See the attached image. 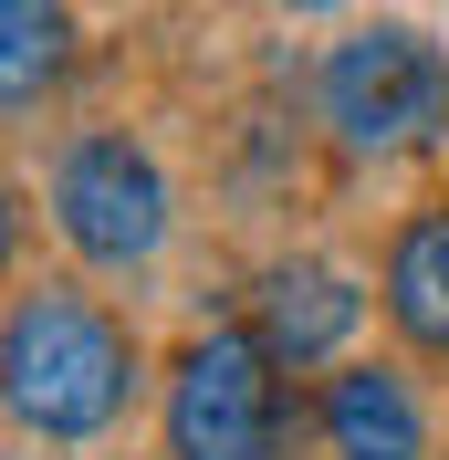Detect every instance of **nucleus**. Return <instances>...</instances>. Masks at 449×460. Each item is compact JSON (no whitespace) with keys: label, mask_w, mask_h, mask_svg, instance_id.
Listing matches in <instances>:
<instances>
[{"label":"nucleus","mask_w":449,"mask_h":460,"mask_svg":"<svg viewBox=\"0 0 449 460\" xmlns=\"http://www.w3.org/2000/svg\"><path fill=\"white\" fill-rule=\"evenodd\" d=\"M261 335H198L168 376V460H293L282 439V387Z\"/></svg>","instance_id":"3"},{"label":"nucleus","mask_w":449,"mask_h":460,"mask_svg":"<svg viewBox=\"0 0 449 460\" xmlns=\"http://www.w3.org/2000/svg\"><path fill=\"white\" fill-rule=\"evenodd\" d=\"M272 11H293V22H313V11H345V0H272Z\"/></svg>","instance_id":"9"},{"label":"nucleus","mask_w":449,"mask_h":460,"mask_svg":"<svg viewBox=\"0 0 449 460\" xmlns=\"http://www.w3.org/2000/svg\"><path fill=\"white\" fill-rule=\"evenodd\" d=\"M324 460H428V408L397 367H335L324 387Z\"/></svg>","instance_id":"6"},{"label":"nucleus","mask_w":449,"mask_h":460,"mask_svg":"<svg viewBox=\"0 0 449 460\" xmlns=\"http://www.w3.org/2000/svg\"><path fill=\"white\" fill-rule=\"evenodd\" d=\"M53 230L74 241V261H94V272L157 261V241H168V178H157V157H146L126 126L74 137L53 157Z\"/></svg>","instance_id":"4"},{"label":"nucleus","mask_w":449,"mask_h":460,"mask_svg":"<svg viewBox=\"0 0 449 460\" xmlns=\"http://www.w3.org/2000/svg\"><path fill=\"white\" fill-rule=\"evenodd\" d=\"M324 126L345 157H408V146L449 137V53L418 22H356L313 74Z\"/></svg>","instance_id":"2"},{"label":"nucleus","mask_w":449,"mask_h":460,"mask_svg":"<svg viewBox=\"0 0 449 460\" xmlns=\"http://www.w3.org/2000/svg\"><path fill=\"white\" fill-rule=\"evenodd\" d=\"M0 398L31 439H105L136 398V345L94 293L31 283L0 324Z\"/></svg>","instance_id":"1"},{"label":"nucleus","mask_w":449,"mask_h":460,"mask_svg":"<svg viewBox=\"0 0 449 460\" xmlns=\"http://www.w3.org/2000/svg\"><path fill=\"white\" fill-rule=\"evenodd\" d=\"M387 324L418 356H449V199L387 241Z\"/></svg>","instance_id":"7"},{"label":"nucleus","mask_w":449,"mask_h":460,"mask_svg":"<svg viewBox=\"0 0 449 460\" xmlns=\"http://www.w3.org/2000/svg\"><path fill=\"white\" fill-rule=\"evenodd\" d=\"M74 63V22L63 0H0V94L11 105H42Z\"/></svg>","instance_id":"8"},{"label":"nucleus","mask_w":449,"mask_h":460,"mask_svg":"<svg viewBox=\"0 0 449 460\" xmlns=\"http://www.w3.org/2000/svg\"><path fill=\"white\" fill-rule=\"evenodd\" d=\"M356 324H365V293L345 283L335 261H272V272H261V324L251 335L272 345L282 367H324Z\"/></svg>","instance_id":"5"}]
</instances>
